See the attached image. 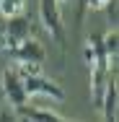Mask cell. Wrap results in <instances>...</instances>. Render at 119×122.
<instances>
[{"instance_id":"obj_1","label":"cell","mask_w":119,"mask_h":122,"mask_svg":"<svg viewBox=\"0 0 119 122\" xmlns=\"http://www.w3.org/2000/svg\"><path fill=\"white\" fill-rule=\"evenodd\" d=\"M86 62L91 68V96L98 104L101 101V94H104V86L111 75V65H109V57L104 52V44H101V34H91L88 42H86Z\"/></svg>"},{"instance_id":"obj_2","label":"cell","mask_w":119,"mask_h":122,"mask_svg":"<svg viewBox=\"0 0 119 122\" xmlns=\"http://www.w3.org/2000/svg\"><path fill=\"white\" fill-rule=\"evenodd\" d=\"M39 16H42V24L49 31V36L65 49V26H62L60 0H39Z\"/></svg>"},{"instance_id":"obj_3","label":"cell","mask_w":119,"mask_h":122,"mask_svg":"<svg viewBox=\"0 0 119 122\" xmlns=\"http://www.w3.org/2000/svg\"><path fill=\"white\" fill-rule=\"evenodd\" d=\"M21 81H24L26 96H47V99H54V101H65V91L60 88V83L49 81L44 73L21 75Z\"/></svg>"},{"instance_id":"obj_4","label":"cell","mask_w":119,"mask_h":122,"mask_svg":"<svg viewBox=\"0 0 119 122\" xmlns=\"http://www.w3.org/2000/svg\"><path fill=\"white\" fill-rule=\"evenodd\" d=\"M0 34H3V47L10 52L13 47H18L26 36H31V21L24 18V13L13 16V18H5V26L0 29Z\"/></svg>"},{"instance_id":"obj_5","label":"cell","mask_w":119,"mask_h":122,"mask_svg":"<svg viewBox=\"0 0 119 122\" xmlns=\"http://www.w3.org/2000/svg\"><path fill=\"white\" fill-rule=\"evenodd\" d=\"M0 94L8 99L10 109L26 104V99H29V96H26V91H24V81H21V75H18L16 68H5L3 81H0Z\"/></svg>"},{"instance_id":"obj_6","label":"cell","mask_w":119,"mask_h":122,"mask_svg":"<svg viewBox=\"0 0 119 122\" xmlns=\"http://www.w3.org/2000/svg\"><path fill=\"white\" fill-rule=\"evenodd\" d=\"M10 55H13L16 62H44V57H47L42 42L39 39H31V36H26L18 47H13Z\"/></svg>"},{"instance_id":"obj_7","label":"cell","mask_w":119,"mask_h":122,"mask_svg":"<svg viewBox=\"0 0 119 122\" xmlns=\"http://www.w3.org/2000/svg\"><path fill=\"white\" fill-rule=\"evenodd\" d=\"M16 120H34V122H67L65 114L60 112H52L47 107H31V104H21L16 107Z\"/></svg>"},{"instance_id":"obj_8","label":"cell","mask_w":119,"mask_h":122,"mask_svg":"<svg viewBox=\"0 0 119 122\" xmlns=\"http://www.w3.org/2000/svg\"><path fill=\"white\" fill-rule=\"evenodd\" d=\"M98 104H101V109H104V120H117V75H114V78L109 75Z\"/></svg>"},{"instance_id":"obj_9","label":"cell","mask_w":119,"mask_h":122,"mask_svg":"<svg viewBox=\"0 0 119 122\" xmlns=\"http://www.w3.org/2000/svg\"><path fill=\"white\" fill-rule=\"evenodd\" d=\"M101 44H104V52H106V57H109L111 70H117V52H119V31H117V26H111V29L101 36Z\"/></svg>"},{"instance_id":"obj_10","label":"cell","mask_w":119,"mask_h":122,"mask_svg":"<svg viewBox=\"0 0 119 122\" xmlns=\"http://www.w3.org/2000/svg\"><path fill=\"white\" fill-rule=\"evenodd\" d=\"M24 10H26V0H0V16L3 18L21 16Z\"/></svg>"},{"instance_id":"obj_11","label":"cell","mask_w":119,"mask_h":122,"mask_svg":"<svg viewBox=\"0 0 119 122\" xmlns=\"http://www.w3.org/2000/svg\"><path fill=\"white\" fill-rule=\"evenodd\" d=\"M18 75H34V73H42V62H18Z\"/></svg>"},{"instance_id":"obj_12","label":"cell","mask_w":119,"mask_h":122,"mask_svg":"<svg viewBox=\"0 0 119 122\" xmlns=\"http://www.w3.org/2000/svg\"><path fill=\"white\" fill-rule=\"evenodd\" d=\"M106 5H111V0H86V8H93V10H104Z\"/></svg>"},{"instance_id":"obj_13","label":"cell","mask_w":119,"mask_h":122,"mask_svg":"<svg viewBox=\"0 0 119 122\" xmlns=\"http://www.w3.org/2000/svg\"><path fill=\"white\" fill-rule=\"evenodd\" d=\"M0 29H3V26H0Z\"/></svg>"}]
</instances>
